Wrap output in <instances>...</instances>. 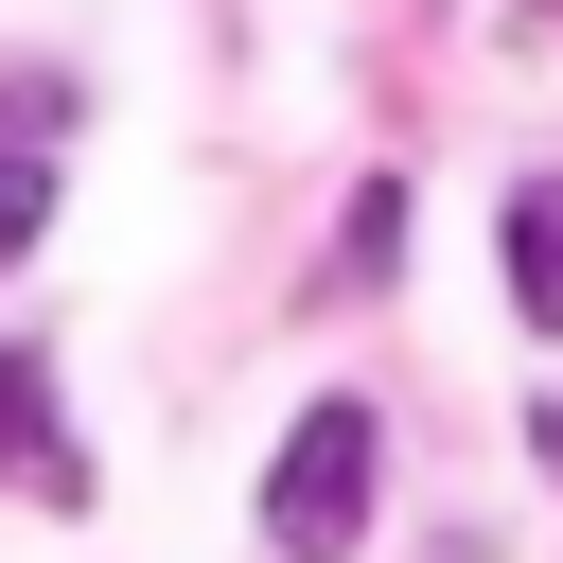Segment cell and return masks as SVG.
Masks as SVG:
<instances>
[{"label": "cell", "instance_id": "cell-2", "mask_svg": "<svg viewBox=\"0 0 563 563\" xmlns=\"http://www.w3.org/2000/svg\"><path fill=\"white\" fill-rule=\"evenodd\" d=\"M0 475L35 493V510H88V457H70V422H53V369L0 334Z\"/></svg>", "mask_w": 563, "mask_h": 563}, {"label": "cell", "instance_id": "cell-4", "mask_svg": "<svg viewBox=\"0 0 563 563\" xmlns=\"http://www.w3.org/2000/svg\"><path fill=\"white\" fill-rule=\"evenodd\" d=\"M387 264H405V194L369 176V194H352V229H334V299H387Z\"/></svg>", "mask_w": 563, "mask_h": 563}, {"label": "cell", "instance_id": "cell-5", "mask_svg": "<svg viewBox=\"0 0 563 563\" xmlns=\"http://www.w3.org/2000/svg\"><path fill=\"white\" fill-rule=\"evenodd\" d=\"M35 229H53V158H35V141H0V264H18Z\"/></svg>", "mask_w": 563, "mask_h": 563}, {"label": "cell", "instance_id": "cell-6", "mask_svg": "<svg viewBox=\"0 0 563 563\" xmlns=\"http://www.w3.org/2000/svg\"><path fill=\"white\" fill-rule=\"evenodd\" d=\"M528 475H545V493H563V405H528Z\"/></svg>", "mask_w": 563, "mask_h": 563}, {"label": "cell", "instance_id": "cell-1", "mask_svg": "<svg viewBox=\"0 0 563 563\" xmlns=\"http://www.w3.org/2000/svg\"><path fill=\"white\" fill-rule=\"evenodd\" d=\"M369 475H387V422L334 387V405H299V440H282V475H264V545L282 563H352L369 545Z\"/></svg>", "mask_w": 563, "mask_h": 563}, {"label": "cell", "instance_id": "cell-3", "mask_svg": "<svg viewBox=\"0 0 563 563\" xmlns=\"http://www.w3.org/2000/svg\"><path fill=\"white\" fill-rule=\"evenodd\" d=\"M510 317H528V334H563V176H528V194H510Z\"/></svg>", "mask_w": 563, "mask_h": 563}]
</instances>
